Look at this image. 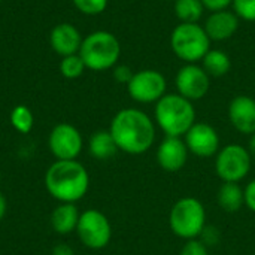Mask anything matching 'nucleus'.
Segmentation results:
<instances>
[{"label":"nucleus","instance_id":"nucleus-1","mask_svg":"<svg viewBox=\"0 0 255 255\" xmlns=\"http://www.w3.org/2000/svg\"><path fill=\"white\" fill-rule=\"evenodd\" d=\"M109 131L118 146L130 155L145 154L155 142V123L148 114L136 108L117 112L111 121Z\"/></svg>","mask_w":255,"mask_h":255},{"label":"nucleus","instance_id":"nucleus-2","mask_svg":"<svg viewBox=\"0 0 255 255\" xmlns=\"http://www.w3.org/2000/svg\"><path fill=\"white\" fill-rule=\"evenodd\" d=\"M45 188L60 203H76L90 188V175L78 160H57L45 173Z\"/></svg>","mask_w":255,"mask_h":255},{"label":"nucleus","instance_id":"nucleus-3","mask_svg":"<svg viewBox=\"0 0 255 255\" xmlns=\"http://www.w3.org/2000/svg\"><path fill=\"white\" fill-rule=\"evenodd\" d=\"M155 124L167 137H184L197 123L193 102L178 93L164 94L154 108Z\"/></svg>","mask_w":255,"mask_h":255},{"label":"nucleus","instance_id":"nucleus-4","mask_svg":"<svg viewBox=\"0 0 255 255\" xmlns=\"http://www.w3.org/2000/svg\"><path fill=\"white\" fill-rule=\"evenodd\" d=\"M121 55L120 40L111 31L99 30L82 39L79 57L90 70L103 72L114 69Z\"/></svg>","mask_w":255,"mask_h":255},{"label":"nucleus","instance_id":"nucleus-5","mask_svg":"<svg viewBox=\"0 0 255 255\" xmlns=\"http://www.w3.org/2000/svg\"><path fill=\"white\" fill-rule=\"evenodd\" d=\"M170 48L185 64L199 63L211 49V39L199 22H179L170 34Z\"/></svg>","mask_w":255,"mask_h":255},{"label":"nucleus","instance_id":"nucleus-6","mask_svg":"<svg viewBox=\"0 0 255 255\" xmlns=\"http://www.w3.org/2000/svg\"><path fill=\"white\" fill-rule=\"evenodd\" d=\"M169 226L181 239H197L206 227V209L203 203L196 197L179 199L170 209Z\"/></svg>","mask_w":255,"mask_h":255},{"label":"nucleus","instance_id":"nucleus-7","mask_svg":"<svg viewBox=\"0 0 255 255\" xmlns=\"http://www.w3.org/2000/svg\"><path fill=\"white\" fill-rule=\"evenodd\" d=\"M253 157L239 143L223 146L215 155V173L223 182H241L251 170Z\"/></svg>","mask_w":255,"mask_h":255},{"label":"nucleus","instance_id":"nucleus-8","mask_svg":"<svg viewBox=\"0 0 255 255\" xmlns=\"http://www.w3.org/2000/svg\"><path fill=\"white\" fill-rule=\"evenodd\" d=\"M76 235L84 247L90 250H103L112 239V226L103 212L87 209L79 215Z\"/></svg>","mask_w":255,"mask_h":255},{"label":"nucleus","instance_id":"nucleus-9","mask_svg":"<svg viewBox=\"0 0 255 255\" xmlns=\"http://www.w3.org/2000/svg\"><path fill=\"white\" fill-rule=\"evenodd\" d=\"M167 90V81L163 73L155 69H143L134 72L127 84L130 97L137 103H157Z\"/></svg>","mask_w":255,"mask_h":255},{"label":"nucleus","instance_id":"nucleus-10","mask_svg":"<svg viewBox=\"0 0 255 255\" xmlns=\"http://www.w3.org/2000/svg\"><path fill=\"white\" fill-rule=\"evenodd\" d=\"M48 146L57 160H76L82 151L84 139L75 126L61 123L51 130Z\"/></svg>","mask_w":255,"mask_h":255},{"label":"nucleus","instance_id":"nucleus-11","mask_svg":"<svg viewBox=\"0 0 255 255\" xmlns=\"http://www.w3.org/2000/svg\"><path fill=\"white\" fill-rule=\"evenodd\" d=\"M176 93L190 102L203 99L211 88V76L197 63L184 64L175 78Z\"/></svg>","mask_w":255,"mask_h":255},{"label":"nucleus","instance_id":"nucleus-12","mask_svg":"<svg viewBox=\"0 0 255 255\" xmlns=\"http://www.w3.org/2000/svg\"><path fill=\"white\" fill-rule=\"evenodd\" d=\"M184 142L188 151L200 158L214 157L221 149L220 134L208 123H196L184 136Z\"/></svg>","mask_w":255,"mask_h":255},{"label":"nucleus","instance_id":"nucleus-13","mask_svg":"<svg viewBox=\"0 0 255 255\" xmlns=\"http://www.w3.org/2000/svg\"><path fill=\"white\" fill-rule=\"evenodd\" d=\"M188 148L182 137H164L157 148V163L166 172L181 170L188 160Z\"/></svg>","mask_w":255,"mask_h":255},{"label":"nucleus","instance_id":"nucleus-14","mask_svg":"<svg viewBox=\"0 0 255 255\" xmlns=\"http://www.w3.org/2000/svg\"><path fill=\"white\" fill-rule=\"evenodd\" d=\"M239 16L230 10H217V12H211L208 15V18L205 19L203 28L206 31V34L209 36L211 42H223L230 39L239 28Z\"/></svg>","mask_w":255,"mask_h":255},{"label":"nucleus","instance_id":"nucleus-15","mask_svg":"<svg viewBox=\"0 0 255 255\" xmlns=\"http://www.w3.org/2000/svg\"><path fill=\"white\" fill-rule=\"evenodd\" d=\"M229 120L242 134L255 133V99L250 96H236L229 105Z\"/></svg>","mask_w":255,"mask_h":255},{"label":"nucleus","instance_id":"nucleus-16","mask_svg":"<svg viewBox=\"0 0 255 255\" xmlns=\"http://www.w3.org/2000/svg\"><path fill=\"white\" fill-rule=\"evenodd\" d=\"M49 40H51L52 49L63 57L79 52V48L82 43L78 28L67 22H61L55 25L51 31Z\"/></svg>","mask_w":255,"mask_h":255},{"label":"nucleus","instance_id":"nucleus-17","mask_svg":"<svg viewBox=\"0 0 255 255\" xmlns=\"http://www.w3.org/2000/svg\"><path fill=\"white\" fill-rule=\"evenodd\" d=\"M81 212L75 203H60L51 214V227L57 235L66 236L76 232Z\"/></svg>","mask_w":255,"mask_h":255},{"label":"nucleus","instance_id":"nucleus-18","mask_svg":"<svg viewBox=\"0 0 255 255\" xmlns=\"http://www.w3.org/2000/svg\"><path fill=\"white\" fill-rule=\"evenodd\" d=\"M217 200L223 211L235 214L245 205L244 188L239 185V182H224L217 193Z\"/></svg>","mask_w":255,"mask_h":255},{"label":"nucleus","instance_id":"nucleus-19","mask_svg":"<svg viewBox=\"0 0 255 255\" xmlns=\"http://www.w3.org/2000/svg\"><path fill=\"white\" fill-rule=\"evenodd\" d=\"M90 155L96 160H109L118 151V146L109 130H99L91 134L88 140Z\"/></svg>","mask_w":255,"mask_h":255},{"label":"nucleus","instance_id":"nucleus-20","mask_svg":"<svg viewBox=\"0 0 255 255\" xmlns=\"http://www.w3.org/2000/svg\"><path fill=\"white\" fill-rule=\"evenodd\" d=\"M200 63H202V67L205 69V72L214 78L224 76L232 69V60H230L229 54L221 51V49H212L211 48L206 52V55L202 58Z\"/></svg>","mask_w":255,"mask_h":255},{"label":"nucleus","instance_id":"nucleus-21","mask_svg":"<svg viewBox=\"0 0 255 255\" xmlns=\"http://www.w3.org/2000/svg\"><path fill=\"white\" fill-rule=\"evenodd\" d=\"M173 9L179 22H199L206 10L202 0H175Z\"/></svg>","mask_w":255,"mask_h":255},{"label":"nucleus","instance_id":"nucleus-22","mask_svg":"<svg viewBox=\"0 0 255 255\" xmlns=\"http://www.w3.org/2000/svg\"><path fill=\"white\" fill-rule=\"evenodd\" d=\"M10 124L12 127L18 131V133H22V134H27L31 131L33 126H34V117H33V112L24 106V105H18L12 109L10 112Z\"/></svg>","mask_w":255,"mask_h":255},{"label":"nucleus","instance_id":"nucleus-23","mask_svg":"<svg viewBox=\"0 0 255 255\" xmlns=\"http://www.w3.org/2000/svg\"><path fill=\"white\" fill-rule=\"evenodd\" d=\"M85 69L87 67L84 64L82 58L79 57V54L66 55V57H63V60L60 63V72L67 79H76V78H79L84 73Z\"/></svg>","mask_w":255,"mask_h":255},{"label":"nucleus","instance_id":"nucleus-24","mask_svg":"<svg viewBox=\"0 0 255 255\" xmlns=\"http://www.w3.org/2000/svg\"><path fill=\"white\" fill-rule=\"evenodd\" d=\"M232 7L239 19L248 22L255 21V0H233Z\"/></svg>","mask_w":255,"mask_h":255},{"label":"nucleus","instance_id":"nucleus-25","mask_svg":"<svg viewBox=\"0 0 255 255\" xmlns=\"http://www.w3.org/2000/svg\"><path fill=\"white\" fill-rule=\"evenodd\" d=\"M73 4L85 15H99L106 9L108 0H73Z\"/></svg>","mask_w":255,"mask_h":255},{"label":"nucleus","instance_id":"nucleus-26","mask_svg":"<svg viewBox=\"0 0 255 255\" xmlns=\"http://www.w3.org/2000/svg\"><path fill=\"white\" fill-rule=\"evenodd\" d=\"M179 255H209L208 247L199 241V239H191L187 241V244L181 248Z\"/></svg>","mask_w":255,"mask_h":255},{"label":"nucleus","instance_id":"nucleus-27","mask_svg":"<svg viewBox=\"0 0 255 255\" xmlns=\"http://www.w3.org/2000/svg\"><path fill=\"white\" fill-rule=\"evenodd\" d=\"M199 238H200L199 241H202L209 248V247L218 244V241H220V230L217 227H214V226H208L206 224V227L203 229V232L200 233Z\"/></svg>","mask_w":255,"mask_h":255},{"label":"nucleus","instance_id":"nucleus-28","mask_svg":"<svg viewBox=\"0 0 255 255\" xmlns=\"http://www.w3.org/2000/svg\"><path fill=\"white\" fill-rule=\"evenodd\" d=\"M133 75H134V72L128 66L121 64V66H115L114 67V78L120 84H126L127 85L130 82V79L133 78Z\"/></svg>","mask_w":255,"mask_h":255},{"label":"nucleus","instance_id":"nucleus-29","mask_svg":"<svg viewBox=\"0 0 255 255\" xmlns=\"http://www.w3.org/2000/svg\"><path fill=\"white\" fill-rule=\"evenodd\" d=\"M203 6L209 12H217V10H226L232 6L233 0H202Z\"/></svg>","mask_w":255,"mask_h":255},{"label":"nucleus","instance_id":"nucleus-30","mask_svg":"<svg viewBox=\"0 0 255 255\" xmlns=\"http://www.w3.org/2000/svg\"><path fill=\"white\" fill-rule=\"evenodd\" d=\"M244 196H245V206L251 212H255V179L247 184V187L244 188Z\"/></svg>","mask_w":255,"mask_h":255},{"label":"nucleus","instance_id":"nucleus-31","mask_svg":"<svg viewBox=\"0 0 255 255\" xmlns=\"http://www.w3.org/2000/svg\"><path fill=\"white\" fill-rule=\"evenodd\" d=\"M52 255H75V251H73L69 245L60 244V245H55V247H54Z\"/></svg>","mask_w":255,"mask_h":255},{"label":"nucleus","instance_id":"nucleus-32","mask_svg":"<svg viewBox=\"0 0 255 255\" xmlns=\"http://www.w3.org/2000/svg\"><path fill=\"white\" fill-rule=\"evenodd\" d=\"M6 211H7V200H6V197L0 193V221L4 218Z\"/></svg>","mask_w":255,"mask_h":255},{"label":"nucleus","instance_id":"nucleus-33","mask_svg":"<svg viewBox=\"0 0 255 255\" xmlns=\"http://www.w3.org/2000/svg\"><path fill=\"white\" fill-rule=\"evenodd\" d=\"M248 151L251 154V157L255 158V133L250 136V142H248Z\"/></svg>","mask_w":255,"mask_h":255},{"label":"nucleus","instance_id":"nucleus-34","mask_svg":"<svg viewBox=\"0 0 255 255\" xmlns=\"http://www.w3.org/2000/svg\"><path fill=\"white\" fill-rule=\"evenodd\" d=\"M166 1H175V0H166Z\"/></svg>","mask_w":255,"mask_h":255},{"label":"nucleus","instance_id":"nucleus-35","mask_svg":"<svg viewBox=\"0 0 255 255\" xmlns=\"http://www.w3.org/2000/svg\"><path fill=\"white\" fill-rule=\"evenodd\" d=\"M0 181H1V173H0Z\"/></svg>","mask_w":255,"mask_h":255},{"label":"nucleus","instance_id":"nucleus-36","mask_svg":"<svg viewBox=\"0 0 255 255\" xmlns=\"http://www.w3.org/2000/svg\"><path fill=\"white\" fill-rule=\"evenodd\" d=\"M0 1H1V0H0Z\"/></svg>","mask_w":255,"mask_h":255}]
</instances>
